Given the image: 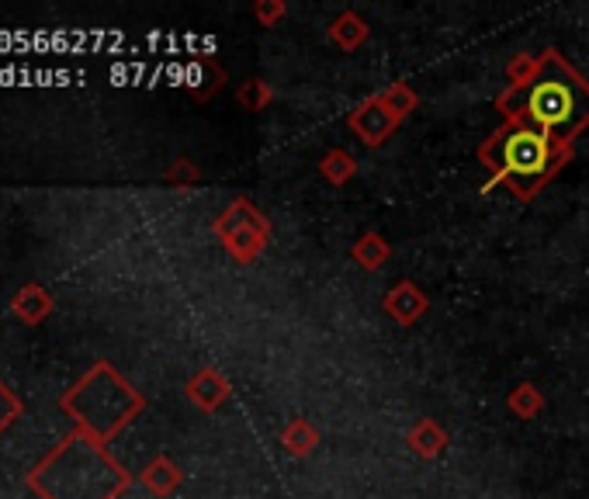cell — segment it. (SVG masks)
Returning <instances> with one entry per match:
<instances>
[{"mask_svg":"<svg viewBox=\"0 0 589 499\" xmlns=\"http://www.w3.org/2000/svg\"><path fill=\"white\" fill-rule=\"evenodd\" d=\"M496 111L503 122L534 126L562 146H576V139L589 129V80L558 49H544L531 84L503 87Z\"/></svg>","mask_w":589,"mask_h":499,"instance_id":"1","label":"cell"},{"mask_svg":"<svg viewBox=\"0 0 589 499\" xmlns=\"http://www.w3.org/2000/svg\"><path fill=\"white\" fill-rule=\"evenodd\" d=\"M568 159H573V146H562L558 139L523 122H503L479 146V164L490 170L485 191L506 188L517 202H534L568 167Z\"/></svg>","mask_w":589,"mask_h":499,"instance_id":"2","label":"cell"},{"mask_svg":"<svg viewBox=\"0 0 589 499\" xmlns=\"http://www.w3.org/2000/svg\"><path fill=\"white\" fill-rule=\"evenodd\" d=\"M25 483L38 499H121L132 475L115 462L108 444L73 430L28 472Z\"/></svg>","mask_w":589,"mask_h":499,"instance_id":"3","label":"cell"},{"mask_svg":"<svg viewBox=\"0 0 589 499\" xmlns=\"http://www.w3.org/2000/svg\"><path fill=\"white\" fill-rule=\"evenodd\" d=\"M59 409L73 420V430L108 444L146 409V399L111 361H94L59 395Z\"/></svg>","mask_w":589,"mask_h":499,"instance_id":"4","label":"cell"},{"mask_svg":"<svg viewBox=\"0 0 589 499\" xmlns=\"http://www.w3.org/2000/svg\"><path fill=\"white\" fill-rule=\"evenodd\" d=\"M212 233L236 264L260 261L263 250L271 247V236H274L271 218L263 215L250 198H233V202L226 205V212L212 223Z\"/></svg>","mask_w":589,"mask_h":499,"instance_id":"5","label":"cell"},{"mask_svg":"<svg viewBox=\"0 0 589 499\" xmlns=\"http://www.w3.org/2000/svg\"><path fill=\"white\" fill-rule=\"evenodd\" d=\"M402 122L399 118L381 105V97L372 94V97H364L361 105H354V111L347 115V129L361 139L368 150H378L385 146L392 139V132L399 129Z\"/></svg>","mask_w":589,"mask_h":499,"instance_id":"6","label":"cell"},{"mask_svg":"<svg viewBox=\"0 0 589 499\" xmlns=\"http://www.w3.org/2000/svg\"><path fill=\"white\" fill-rule=\"evenodd\" d=\"M185 395L191 399V406H198L201 413H215V409H222V406L229 403L233 385H229V378L222 375L215 365H205V368H198L188 378Z\"/></svg>","mask_w":589,"mask_h":499,"instance_id":"7","label":"cell"},{"mask_svg":"<svg viewBox=\"0 0 589 499\" xmlns=\"http://www.w3.org/2000/svg\"><path fill=\"white\" fill-rule=\"evenodd\" d=\"M381 309H385V316L392 319V323L413 326V323H420L426 312H431V298H426V292L420 285L399 282V285H392L389 292H385Z\"/></svg>","mask_w":589,"mask_h":499,"instance_id":"8","label":"cell"},{"mask_svg":"<svg viewBox=\"0 0 589 499\" xmlns=\"http://www.w3.org/2000/svg\"><path fill=\"white\" fill-rule=\"evenodd\" d=\"M222 84H226V70H222L219 59L209 52H201L185 67V87L191 91L195 102H209L212 94H219Z\"/></svg>","mask_w":589,"mask_h":499,"instance_id":"9","label":"cell"},{"mask_svg":"<svg viewBox=\"0 0 589 499\" xmlns=\"http://www.w3.org/2000/svg\"><path fill=\"white\" fill-rule=\"evenodd\" d=\"M180 483H185V472H180V465L174 462L170 454H156L153 462L139 472V486L146 489L150 496L156 499H167L180 489Z\"/></svg>","mask_w":589,"mask_h":499,"instance_id":"10","label":"cell"},{"mask_svg":"<svg viewBox=\"0 0 589 499\" xmlns=\"http://www.w3.org/2000/svg\"><path fill=\"white\" fill-rule=\"evenodd\" d=\"M405 444H410V451L423 458V462H434V458L448 451L451 441H448V430H444L434 416H423V420H416L410 433H405Z\"/></svg>","mask_w":589,"mask_h":499,"instance_id":"11","label":"cell"},{"mask_svg":"<svg viewBox=\"0 0 589 499\" xmlns=\"http://www.w3.org/2000/svg\"><path fill=\"white\" fill-rule=\"evenodd\" d=\"M327 35H330V43L337 46V49H343V52H357L364 43H368V35H372V28H368V22L357 14V11H340L333 22H330V28H327Z\"/></svg>","mask_w":589,"mask_h":499,"instance_id":"12","label":"cell"},{"mask_svg":"<svg viewBox=\"0 0 589 499\" xmlns=\"http://www.w3.org/2000/svg\"><path fill=\"white\" fill-rule=\"evenodd\" d=\"M11 309H14V316L22 319V323H28V326H38L43 319H49V312H52V295L43 288V285H22L14 292V298H11Z\"/></svg>","mask_w":589,"mask_h":499,"instance_id":"13","label":"cell"},{"mask_svg":"<svg viewBox=\"0 0 589 499\" xmlns=\"http://www.w3.org/2000/svg\"><path fill=\"white\" fill-rule=\"evenodd\" d=\"M278 441H281V448L288 451L292 458H309L322 444V433L306 420V416H292V420L281 427Z\"/></svg>","mask_w":589,"mask_h":499,"instance_id":"14","label":"cell"},{"mask_svg":"<svg viewBox=\"0 0 589 499\" xmlns=\"http://www.w3.org/2000/svg\"><path fill=\"white\" fill-rule=\"evenodd\" d=\"M389 257H392V247L381 233H364L351 247V261L364 271H381L389 264Z\"/></svg>","mask_w":589,"mask_h":499,"instance_id":"15","label":"cell"},{"mask_svg":"<svg viewBox=\"0 0 589 499\" xmlns=\"http://www.w3.org/2000/svg\"><path fill=\"white\" fill-rule=\"evenodd\" d=\"M319 174H322V181L333 185V188H343V185H351L354 177H357V156L351 150H327L319 159Z\"/></svg>","mask_w":589,"mask_h":499,"instance_id":"16","label":"cell"},{"mask_svg":"<svg viewBox=\"0 0 589 499\" xmlns=\"http://www.w3.org/2000/svg\"><path fill=\"white\" fill-rule=\"evenodd\" d=\"M544 406H547V399L534 382H520L510 389V395H506V409H510L517 420H538Z\"/></svg>","mask_w":589,"mask_h":499,"instance_id":"17","label":"cell"},{"mask_svg":"<svg viewBox=\"0 0 589 499\" xmlns=\"http://www.w3.org/2000/svg\"><path fill=\"white\" fill-rule=\"evenodd\" d=\"M378 97H381V105L399 118V122H405V118H410L420 108V94L410 84H405V80H396V84L378 91Z\"/></svg>","mask_w":589,"mask_h":499,"instance_id":"18","label":"cell"},{"mask_svg":"<svg viewBox=\"0 0 589 499\" xmlns=\"http://www.w3.org/2000/svg\"><path fill=\"white\" fill-rule=\"evenodd\" d=\"M274 87L268 84V80H260V76H250V80H243L239 91H236V102L243 111H263L271 102H274Z\"/></svg>","mask_w":589,"mask_h":499,"instance_id":"19","label":"cell"},{"mask_svg":"<svg viewBox=\"0 0 589 499\" xmlns=\"http://www.w3.org/2000/svg\"><path fill=\"white\" fill-rule=\"evenodd\" d=\"M541 67V56H531V52H520L510 59V67H506V87H523L531 84V76L538 73Z\"/></svg>","mask_w":589,"mask_h":499,"instance_id":"20","label":"cell"},{"mask_svg":"<svg viewBox=\"0 0 589 499\" xmlns=\"http://www.w3.org/2000/svg\"><path fill=\"white\" fill-rule=\"evenodd\" d=\"M164 181H167L170 188H195V185L201 181V170H198L195 159H188V156H177L174 164L167 167Z\"/></svg>","mask_w":589,"mask_h":499,"instance_id":"21","label":"cell"},{"mask_svg":"<svg viewBox=\"0 0 589 499\" xmlns=\"http://www.w3.org/2000/svg\"><path fill=\"white\" fill-rule=\"evenodd\" d=\"M22 413H25V403L14 395V389L4 382V378H0V433H4Z\"/></svg>","mask_w":589,"mask_h":499,"instance_id":"22","label":"cell"},{"mask_svg":"<svg viewBox=\"0 0 589 499\" xmlns=\"http://www.w3.org/2000/svg\"><path fill=\"white\" fill-rule=\"evenodd\" d=\"M284 14H288V4H284V0H257V4H254V22H257L260 28L281 25Z\"/></svg>","mask_w":589,"mask_h":499,"instance_id":"23","label":"cell"}]
</instances>
